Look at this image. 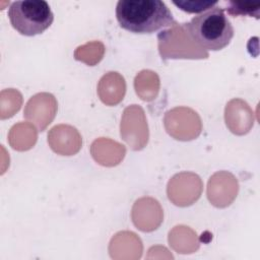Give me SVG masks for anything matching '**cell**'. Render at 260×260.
Returning <instances> with one entry per match:
<instances>
[{"instance_id":"cell-1","label":"cell","mask_w":260,"mask_h":260,"mask_svg":"<svg viewBox=\"0 0 260 260\" xmlns=\"http://www.w3.org/2000/svg\"><path fill=\"white\" fill-rule=\"evenodd\" d=\"M116 17L122 28L133 34H152L176 22L171 10L159 0H120Z\"/></svg>"},{"instance_id":"cell-2","label":"cell","mask_w":260,"mask_h":260,"mask_svg":"<svg viewBox=\"0 0 260 260\" xmlns=\"http://www.w3.org/2000/svg\"><path fill=\"white\" fill-rule=\"evenodd\" d=\"M185 25L193 43L205 52L224 49L234 37L231 21L217 6L200 13Z\"/></svg>"},{"instance_id":"cell-3","label":"cell","mask_w":260,"mask_h":260,"mask_svg":"<svg viewBox=\"0 0 260 260\" xmlns=\"http://www.w3.org/2000/svg\"><path fill=\"white\" fill-rule=\"evenodd\" d=\"M8 17L13 28L26 37L44 32L54 20L49 4L43 0L14 1L9 6Z\"/></svg>"},{"instance_id":"cell-4","label":"cell","mask_w":260,"mask_h":260,"mask_svg":"<svg viewBox=\"0 0 260 260\" xmlns=\"http://www.w3.org/2000/svg\"><path fill=\"white\" fill-rule=\"evenodd\" d=\"M157 38L158 50L162 59H175L179 47L178 58L202 59L208 57L207 52L193 43L185 23H178L176 21L172 27L158 34Z\"/></svg>"},{"instance_id":"cell-5","label":"cell","mask_w":260,"mask_h":260,"mask_svg":"<svg viewBox=\"0 0 260 260\" xmlns=\"http://www.w3.org/2000/svg\"><path fill=\"white\" fill-rule=\"evenodd\" d=\"M228 13L234 17L236 16H250L259 19L260 17V4L248 2L229 1L225 7Z\"/></svg>"},{"instance_id":"cell-6","label":"cell","mask_w":260,"mask_h":260,"mask_svg":"<svg viewBox=\"0 0 260 260\" xmlns=\"http://www.w3.org/2000/svg\"><path fill=\"white\" fill-rule=\"evenodd\" d=\"M172 3L187 13H203L218 4L210 0H173Z\"/></svg>"}]
</instances>
